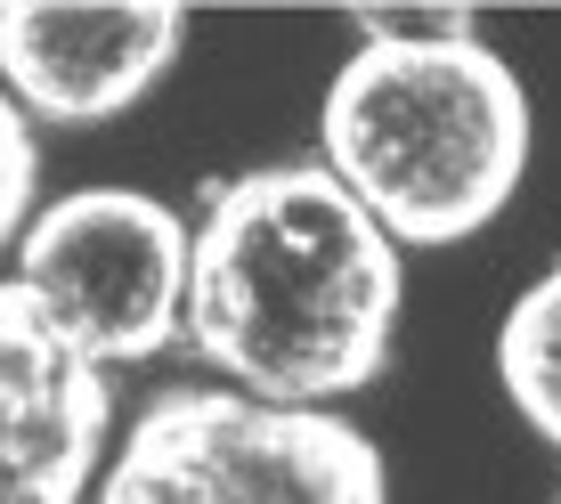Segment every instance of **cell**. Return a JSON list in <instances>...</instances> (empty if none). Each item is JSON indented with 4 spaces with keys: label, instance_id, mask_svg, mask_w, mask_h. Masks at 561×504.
Masks as SVG:
<instances>
[{
    "label": "cell",
    "instance_id": "cell-4",
    "mask_svg": "<svg viewBox=\"0 0 561 504\" xmlns=\"http://www.w3.org/2000/svg\"><path fill=\"white\" fill-rule=\"evenodd\" d=\"M196 237L139 187H73L16 237V285L90 366H139L187 334Z\"/></svg>",
    "mask_w": 561,
    "mask_h": 504
},
{
    "label": "cell",
    "instance_id": "cell-3",
    "mask_svg": "<svg viewBox=\"0 0 561 504\" xmlns=\"http://www.w3.org/2000/svg\"><path fill=\"white\" fill-rule=\"evenodd\" d=\"M90 504H391L382 448L325 406L163 391L123 432Z\"/></svg>",
    "mask_w": 561,
    "mask_h": 504
},
{
    "label": "cell",
    "instance_id": "cell-2",
    "mask_svg": "<svg viewBox=\"0 0 561 504\" xmlns=\"http://www.w3.org/2000/svg\"><path fill=\"white\" fill-rule=\"evenodd\" d=\"M325 171L391 244H463L529 171V99L489 42H366L318 114Z\"/></svg>",
    "mask_w": 561,
    "mask_h": 504
},
{
    "label": "cell",
    "instance_id": "cell-1",
    "mask_svg": "<svg viewBox=\"0 0 561 504\" xmlns=\"http://www.w3.org/2000/svg\"><path fill=\"white\" fill-rule=\"evenodd\" d=\"M399 244L325 163H268L211 196L187 261V342L244 399L366 391L399 334Z\"/></svg>",
    "mask_w": 561,
    "mask_h": 504
},
{
    "label": "cell",
    "instance_id": "cell-5",
    "mask_svg": "<svg viewBox=\"0 0 561 504\" xmlns=\"http://www.w3.org/2000/svg\"><path fill=\"white\" fill-rule=\"evenodd\" d=\"M180 33L187 16L171 0H9L0 82L42 123H106L171 73Z\"/></svg>",
    "mask_w": 561,
    "mask_h": 504
},
{
    "label": "cell",
    "instance_id": "cell-6",
    "mask_svg": "<svg viewBox=\"0 0 561 504\" xmlns=\"http://www.w3.org/2000/svg\"><path fill=\"white\" fill-rule=\"evenodd\" d=\"M114 423L106 366L49 334L25 285H0V504H82Z\"/></svg>",
    "mask_w": 561,
    "mask_h": 504
},
{
    "label": "cell",
    "instance_id": "cell-9",
    "mask_svg": "<svg viewBox=\"0 0 561 504\" xmlns=\"http://www.w3.org/2000/svg\"><path fill=\"white\" fill-rule=\"evenodd\" d=\"M366 42H472V9H358Z\"/></svg>",
    "mask_w": 561,
    "mask_h": 504
},
{
    "label": "cell",
    "instance_id": "cell-7",
    "mask_svg": "<svg viewBox=\"0 0 561 504\" xmlns=\"http://www.w3.org/2000/svg\"><path fill=\"white\" fill-rule=\"evenodd\" d=\"M496 382H505V399L520 406V423L561 448V268H546V277L505 309Z\"/></svg>",
    "mask_w": 561,
    "mask_h": 504
},
{
    "label": "cell",
    "instance_id": "cell-8",
    "mask_svg": "<svg viewBox=\"0 0 561 504\" xmlns=\"http://www.w3.org/2000/svg\"><path fill=\"white\" fill-rule=\"evenodd\" d=\"M33 180H42V154H33V123L25 106L0 90V244L16 237V228H33Z\"/></svg>",
    "mask_w": 561,
    "mask_h": 504
}]
</instances>
